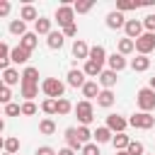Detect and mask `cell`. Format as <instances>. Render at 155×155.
I'll return each mask as SVG.
<instances>
[{
  "instance_id": "obj_1",
  "label": "cell",
  "mask_w": 155,
  "mask_h": 155,
  "mask_svg": "<svg viewBox=\"0 0 155 155\" xmlns=\"http://www.w3.org/2000/svg\"><path fill=\"white\" fill-rule=\"evenodd\" d=\"M136 104H138V109L140 111H155V90H150V87H140L138 92H136Z\"/></svg>"
},
{
  "instance_id": "obj_2",
  "label": "cell",
  "mask_w": 155,
  "mask_h": 155,
  "mask_svg": "<svg viewBox=\"0 0 155 155\" xmlns=\"http://www.w3.org/2000/svg\"><path fill=\"white\" fill-rule=\"evenodd\" d=\"M41 92L48 97V99H61L63 92H65V85L58 80V78H46L41 82Z\"/></svg>"
},
{
  "instance_id": "obj_3",
  "label": "cell",
  "mask_w": 155,
  "mask_h": 155,
  "mask_svg": "<svg viewBox=\"0 0 155 155\" xmlns=\"http://www.w3.org/2000/svg\"><path fill=\"white\" fill-rule=\"evenodd\" d=\"M73 111H75V116H78L80 126H90V124H92V119H94V107H92V102H87V99L78 102V104L73 107Z\"/></svg>"
},
{
  "instance_id": "obj_4",
  "label": "cell",
  "mask_w": 155,
  "mask_h": 155,
  "mask_svg": "<svg viewBox=\"0 0 155 155\" xmlns=\"http://www.w3.org/2000/svg\"><path fill=\"white\" fill-rule=\"evenodd\" d=\"M128 126L140 128V131H148V128H153V126H155V116H153V114H148V111H136V114L128 119Z\"/></svg>"
},
{
  "instance_id": "obj_5",
  "label": "cell",
  "mask_w": 155,
  "mask_h": 155,
  "mask_svg": "<svg viewBox=\"0 0 155 155\" xmlns=\"http://www.w3.org/2000/svg\"><path fill=\"white\" fill-rule=\"evenodd\" d=\"M53 22H58L61 29H65L68 24H73V22H75V10H73V5L63 2V5L56 10V19H53Z\"/></svg>"
},
{
  "instance_id": "obj_6",
  "label": "cell",
  "mask_w": 155,
  "mask_h": 155,
  "mask_svg": "<svg viewBox=\"0 0 155 155\" xmlns=\"http://www.w3.org/2000/svg\"><path fill=\"white\" fill-rule=\"evenodd\" d=\"M136 51H138V56H148V53H153V51H155V34L143 31V34L136 39Z\"/></svg>"
},
{
  "instance_id": "obj_7",
  "label": "cell",
  "mask_w": 155,
  "mask_h": 155,
  "mask_svg": "<svg viewBox=\"0 0 155 155\" xmlns=\"http://www.w3.org/2000/svg\"><path fill=\"white\" fill-rule=\"evenodd\" d=\"M124 31H126V39H131V41H136L145 29H143V19H126V24H124Z\"/></svg>"
},
{
  "instance_id": "obj_8",
  "label": "cell",
  "mask_w": 155,
  "mask_h": 155,
  "mask_svg": "<svg viewBox=\"0 0 155 155\" xmlns=\"http://www.w3.org/2000/svg\"><path fill=\"white\" fill-rule=\"evenodd\" d=\"M126 126H128V119H124L121 114H109L107 116V128L111 133H124Z\"/></svg>"
},
{
  "instance_id": "obj_9",
  "label": "cell",
  "mask_w": 155,
  "mask_h": 155,
  "mask_svg": "<svg viewBox=\"0 0 155 155\" xmlns=\"http://www.w3.org/2000/svg\"><path fill=\"white\" fill-rule=\"evenodd\" d=\"M116 80H119V73H114V70H102L99 73V78H97V82H99V87L102 90H111L114 85H116Z\"/></svg>"
},
{
  "instance_id": "obj_10",
  "label": "cell",
  "mask_w": 155,
  "mask_h": 155,
  "mask_svg": "<svg viewBox=\"0 0 155 155\" xmlns=\"http://www.w3.org/2000/svg\"><path fill=\"white\" fill-rule=\"evenodd\" d=\"M107 63H109V70H114V73H121V70L128 65L126 56H121L119 51H114L111 56H107Z\"/></svg>"
},
{
  "instance_id": "obj_11",
  "label": "cell",
  "mask_w": 155,
  "mask_h": 155,
  "mask_svg": "<svg viewBox=\"0 0 155 155\" xmlns=\"http://www.w3.org/2000/svg\"><path fill=\"white\" fill-rule=\"evenodd\" d=\"M65 78H68V80H65V82H68V85H70V87H80V90H82V85H85V82H87V80H85V78H87V75H85V73H82V70H80V68H70V70H68V75H65Z\"/></svg>"
},
{
  "instance_id": "obj_12",
  "label": "cell",
  "mask_w": 155,
  "mask_h": 155,
  "mask_svg": "<svg viewBox=\"0 0 155 155\" xmlns=\"http://www.w3.org/2000/svg\"><path fill=\"white\" fill-rule=\"evenodd\" d=\"M65 148H70V150H82V143H80V138H78V128L75 126H70V128H65Z\"/></svg>"
},
{
  "instance_id": "obj_13",
  "label": "cell",
  "mask_w": 155,
  "mask_h": 155,
  "mask_svg": "<svg viewBox=\"0 0 155 155\" xmlns=\"http://www.w3.org/2000/svg\"><path fill=\"white\" fill-rule=\"evenodd\" d=\"M124 24H126V17H124V12H119V10H111V12L107 15V27H109V29H124Z\"/></svg>"
},
{
  "instance_id": "obj_14",
  "label": "cell",
  "mask_w": 155,
  "mask_h": 155,
  "mask_svg": "<svg viewBox=\"0 0 155 155\" xmlns=\"http://www.w3.org/2000/svg\"><path fill=\"white\" fill-rule=\"evenodd\" d=\"M73 56H75V61H87L90 58V46L82 39H75L73 41Z\"/></svg>"
},
{
  "instance_id": "obj_15",
  "label": "cell",
  "mask_w": 155,
  "mask_h": 155,
  "mask_svg": "<svg viewBox=\"0 0 155 155\" xmlns=\"http://www.w3.org/2000/svg\"><path fill=\"white\" fill-rule=\"evenodd\" d=\"M53 31V19H48V17H39L36 22H34V34L39 36V34H51Z\"/></svg>"
},
{
  "instance_id": "obj_16",
  "label": "cell",
  "mask_w": 155,
  "mask_h": 155,
  "mask_svg": "<svg viewBox=\"0 0 155 155\" xmlns=\"http://www.w3.org/2000/svg\"><path fill=\"white\" fill-rule=\"evenodd\" d=\"M2 82H5V87H12V85H22V73L17 70V68H7V70H2Z\"/></svg>"
},
{
  "instance_id": "obj_17",
  "label": "cell",
  "mask_w": 155,
  "mask_h": 155,
  "mask_svg": "<svg viewBox=\"0 0 155 155\" xmlns=\"http://www.w3.org/2000/svg\"><path fill=\"white\" fill-rule=\"evenodd\" d=\"M102 90H99V82L97 80H87L85 85H82V97L87 99V102H92V99H97V94H99Z\"/></svg>"
},
{
  "instance_id": "obj_18",
  "label": "cell",
  "mask_w": 155,
  "mask_h": 155,
  "mask_svg": "<svg viewBox=\"0 0 155 155\" xmlns=\"http://www.w3.org/2000/svg\"><path fill=\"white\" fill-rule=\"evenodd\" d=\"M29 56H31V53H29L27 48H22V46H15V48L10 51V61L17 63V65H24V63L29 61Z\"/></svg>"
},
{
  "instance_id": "obj_19",
  "label": "cell",
  "mask_w": 155,
  "mask_h": 155,
  "mask_svg": "<svg viewBox=\"0 0 155 155\" xmlns=\"http://www.w3.org/2000/svg\"><path fill=\"white\" fill-rule=\"evenodd\" d=\"M22 85H39V68L27 65L22 70Z\"/></svg>"
},
{
  "instance_id": "obj_20",
  "label": "cell",
  "mask_w": 155,
  "mask_h": 155,
  "mask_svg": "<svg viewBox=\"0 0 155 155\" xmlns=\"http://www.w3.org/2000/svg\"><path fill=\"white\" fill-rule=\"evenodd\" d=\"M87 61H94V63L104 65V63H107V48H104L102 44L92 46V48H90V58H87Z\"/></svg>"
},
{
  "instance_id": "obj_21",
  "label": "cell",
  "mask_w": 155,
  "mask_h": 155,
  "mask_svg": "<svg viewBox=\"0 0 155 155\" xmlns=\"http://www.w3.org/2000/svg\"><path fill=\"white\" fill-rule=\"evenodd\" d=\"M19 19L22 22H36L39 19V12H36V7L34 5H22V10H19Z\"/></svg>"
},
{
  "instance_id": "obj_22",
  "label": "cell",
  "mask_w": 155,
  "mask_h": 155,
  "mask_svg": "<svg viewBox=\"0 0 155 155\" xmlns=\"http://www.w3.org/2000/svg\"><path fill=\"white\" fill-rule=\"evenodd\" d=\"M131 70H136V73H145L148 68H150V58L148 56H136V58H131Z\"/></svg>"
},
{
  "instance_id": "obj_23",
  "label": "cell",
  "mask_w": 155,
  "mask_h": 155,
  "mask_svg": "<svg viewBox=\"0 0 155 155\" xmlns=\"http://www.w3.org/2000/svg\"><path fill=\"white\" fill-rule=\"evenodd\" d=\"M36 44H39V36H36L34 31H27V34H24V36L19 39V46H22V48H27L29 53H31V51L36 48Z\"/></svg>"
},
{
  "instance_id": "obj_24",
  "label": "cell",
  "mask_w": 155,
  "mask_h": 155,
  "mask_svg": "<svg viewBox=\"0 0 155 155\" xmlns=\"http://www.w3.org/2000/svg\"><path fill=\"white\" fill-rule=\"evenodd\" d=\"M46 44H48V48H63V44H65V36H63V31H51L48 36H46Z\"/></svg>"
},
{
  "instance_id": "obj_25",
  "label": "cell",
  "mask_w": 155,
  "mask_h": 155,
  "mask_svg": "<svg viewBox=\"0 0 155 155\" xmlns=\"http://www.w3.org/2000/svg\"><path fill=\"white\" fill-rule=\"evenodd\" d=\"M114 102H116V97H114V92H111V90H102V92L97 94V107H104V109H109Z\"/></svg>"
},
{
  "instance_id": "obj_26",
  "label": "cell",
  "mask_w": 155,
  "mask_h": 155,
  "mask_svg": "<svg viewBox=\"0 0 155 155\" xmlns=\"http://www.w3.org/2000/svg\"><path fill=\"white\" fill-rule=\"evenodd\" d=\"M92 138H94V143L99 145V143H111V138H114V133L107 128V126H99L94 133H92Z\"/></svg>"
},
{
  "instance_id": "obj_27",
  "label": "cell",
  "mask_w": 155,
  "mask_h": 155,
  "mask_svg": "<svg viewBox=\"0 0 155 155\" xmlns=\"http://www.w3.org/2000/svg\"><path fill=\"white\" fill-rule=\"evenodd\" d=\"M102 70H104V68H102L99 63H94V61H85V65H82V73H85L87 78H99Z\"/></svg>"
},
{
  "instance_id": "obj_28",
  "label": "cell",
  "mask_w": 155,
  "mask_h": 155,
  "mask_svg": "<svg viewBox=\"0 0 155 155\" xmlns=\"http://www.w3.org/2000/svg\"><path fill=\"white\" fill-rule=\"evenodd\" d=\"M7 29H10V34H15V36H19V39H22V36L27 34V22H22V19H12Z\"/></svg>"
},
{
  "instance_id": "obj_29",
  "label": "cell",
  "mask_w": 155,
  "mask_h": 155,
  "mask_svg": "<svg viewBox=\"0 0 155 155\" xmlns=\"http://www.w3.org/2000/svg\"><path fill=\"white\" fill-rule=\"evenodd\" d=\"M19 92H22L24 102H34V97L39 94V85H19Z\"/></svg>"
},
{
  "instance_id": "obj_30",
  "label": "cell",
  "mask_w": 155,
  "mask_h": 155,
  "mask_svg": "<svg viewBox=\"0 0 155 155\" xmlns=\"http://www.w3.org/2000/svg\"><path fill=\"white\" fill-rule=\"evenodd\" d=\"M128 143H131V138H128L126 133H114V138H111L114 150H126V148H128Z\"/></svg>"
},
{
  "instance_id": "obj_31",
  "label": "cell",
  "mask_w": 155,
  "mask_h": 155,
  "mask_svg": "<svg viewBox=\"0 0 155 155\" xmlns=\"http://www.w3.org/2000/svg\"><path fill=\"white\" fill-rule=\"evenodd\" d=\"M136 51V41H131V39H119V53L121 56H128V53H133Z\"/></svg>"
},
{
  "instance_id": "obj_32",
  "label": "cell",
  "mask_w": 155,
  "mask_h": 155,
  "mask_svg": "<svg viewBox=\"0 0 155 155\" xmlns=\"http://www.w3.org/2000/svg\"><path fill=\"white\" fill-rule=\"evenodd\" d=\"M70 111H73V104H70L65 97L56 99V114H58V116H65V114H70Z\"/></svg>"
},
{
  "instance_id": "obj_33",
  "label": "cell",
  "mask_w": 155,
  "mask_h": 155,
  "mask_svg": "<svg viewBox=\"0 0 155 155\" xmlns=\"http://www.w3.org/2000/svg\"><path fill=\"white\" fill-rule=\"evenodd\" d=\"M39 131H41L44 136H53V133H56V121H53V119H41V121H39Z\"/></svg>"
},
{
  "instance_id": "obj_34",
  "label": "cell",
  "mask_w": 155,
  "mask_h": 155,
  "mask_svg": "<svg viewBox=\"0 0 155 155\" xmlns=\"http://www.w3.org/2000/svg\"><path fill=\"white\" fill-rule=\"evenodd\" d=\"M10 51H12V48H10L7 44L0 46V70H7V68H10V63H12V61H10Z\"/></svg>"
},
{
  "instance_id": "obj_35",
  "label": "cell",
  "mask_w": 155,
  "mask_h": 155,
  "mask_svg": "<svg viewBox=\"0 0 155 155\" xmlns=\"http://www.w3.org/2000/svg\"><path fill=\"white\" fill-rule=\"evenodd\" d=\"M78 138L82 145H87V143H92V131L87 126H78Z\"/></svg>"
},
{
  "instance_id": "obj_36",
  "label": "cell",
  "mask_w": 155,
  "mask_h": 155,
  "mask_svg": "<svg viewBox=\"0 0 155 155\" xmlns=\"http://www.w3.org/2000/svg\"><path fill=\"white\" fill-rule=\"evenodd\" d=\"M126 153H128V155H145V148H143L140 140H131L128 148H126Z\"/></svg>"
},
{
  "instance_id": "obj_37",
  "label": "cell",
  "mask_w": 155,
  "mask_h": 155,
  "mask_svg": "<svg viewBox=\"0 0 155 155\" xmlns=\"http://www.w3.org/2000/svg\"><path fill=\"white\" fill-rule=\"evenodd\" d=\"M92 5H94L92 0H80V2H75V5H73V10H75L78 15H85V12H90V10H92Z\"/></svg>"
},
{
  "instance_id": "obj_38",
  "label": "cell",
  "mask_w": 155,
  "mask_h": 155,
  "mask_svg": "<svg viewBox=\"0 0 155 155\" xmlns=\"http://www.w3.org/2000/svg\"><path fill=\"white\" fill-rule=\"evenodd\" d=\"M19 150V138H5V153H10V155H15Z\"/></svg>"
},
{
  "instance_id": "obj_39",
  "label": "cell",
  "mask_w": 155,
  "mask_h": 155,
  "mask_svg": "<svg viewBox=\"0 0 155 155\" xmlns=\"http://www.w3.org/2000/svg\"><path fill=\"white\" fill-rule=\"evenodd\" d=\"M39 111V107L34 102H22V116H34Z\"/></svg>"
},
{
  "instance_id": "obj_40",
  "label": "cell",
  "mask_w": 155,
  "mask_h": 155,
  "mask_svg": "<svg viewBox=\"0 0 155 155\" xmlns=\"http://www.w3.org/2000/svg\"><path fill=\"white\" fill-rule=\"evenodd\" d=\"M41 111H44V114H56V99H48V97H46V99L41 102Z\"/></svg>"
},
{
  "instance_id": "obj_41",
  "label": "cell",
  "mask_w": 155,
  "mask_h": 155,
  "mask_svg": "<svg viewBox=\"0 0 155 155\" xmlns=\"http://www.w3.org/2000/svg\"><path fill=\"white\" fill-rule=\"evenodd\" d=\"M19 114H22V104L10 102V104L5 107V116H19Z\"/></svg>"
},
{
  "instance_id": "obj_42",
  "label": "cell",
  "mask_w": 155,
  "mask_h": 155,
  "mask_svg": "<svg viewBox=\"0 0 155 155\" xmlns=\"http://www.w3.org/2000/svg\"><path fill=\"white\" fill-rule=\"evenodd\" d=\"M143 29H145V31H150V34H155V15L143 17Z\"/></svg>"
},
{
  "instance_id": "obj_43",
  "label": "cell",
  "mask_w": 155,
  "mask_h": 155,
  "mask_svg": "<svg viewBox=\"0 0 155 155\" xmlns=\"http://www.w3.org/2000/svg\"><path fill=\"white\" fill-rule=\"evenodd\" d=\"M80 153H82V155H102L99 148H97V143H87V145H82Z\"/></svg>"
},
{
  "instance_id": "obj_44",
  "label": "cell",
  "mask_w": 155,
  "mask_h": 155,
  "mask_svg": "<svg viewBox=\"0 0 155 155\" xmlns=\"http://www.w3.org/2000/svg\"><path fill=\"white\" fill-rule=\"evenodd\" d=\"M63 31V36H78V24L73 22V24H68L65 29H61Z\"/></svg>"
},
{
  "instance_id": "obj_45",
  "label": "cell",
  "mask_w": 155,
  "mask_h": 155,
  "mask_svg": "<svg viewBox=\"0 0 155 155\" xmlns=\"http://www.w3.org/2000/svg\"><path fill=\"white\" fill-rule=\"evenodd\" d=\"M10 10H12L10 0H0V17H7V15H10Z\"/></svg>"
},
{
  "instance_id": "obj_46",
  "label": "cell",
  "mask_w": 155,
  "mask_h": 155,
  "mask_svg": "<svg viewBox=\"0 0 155 155\" xmlns=\"http://www.w3.org/2000/svg\"><path fill=\"white\" fill-rule=\"evenodd\" d=\"M34 155H58V153H56L51 145H41V148H36V153H34Z\"/></svg>"
},
{
  "instance_id": "obj_47",
  "label": "cell",
  "mask_w": 155,
  "mask_h": 155,
  "mask_svg": "<svg viewBox=\"0 0 155 155\" xmlns=\"http://www.w3.org/2000/svg\"><path fill=\"white\" fill-rule=\"evenodd\" d=\"M58 155H75V150H70V148H61Z\"/></svg>"
},
{
  "instance_id": "obj_48",
  "label": "cell",
  "mask_w": 155,
  "mask_h": 155,
  "mask_svg": "<svg viewBox=\"0 0 155 155\" xmlns=\"http://www.w3.org/2000/svg\"><path fill=\"white\" fill-rule=\"evenodd\" d=\"M2 131H5V119L0 116V133H2Z\"/></svg>"
},
{
  "instance_id": "obj_49",
  "label": "cell",
  "mask_w": 155,
  "mask_h": 155,
  "mask_svg": "<svg viewBox=\"0 0 155 155\" xmlns=\"http://www.w3.org/2000/svg\"><path fill=\"white\" fill-rule=\"evenodd\" d=\"M148 87H150V90H155V75L150 78V85H148Z\"/></svg>"
},
{
  "instance_id": "obj_50",
  "label": "cell",
  "mask_w": 155,
  "mask_h": 155,
  "mask_svg": "<svg viewBox=\"0 0 155 155\" xmlns=\"http://www.w3.org/2000/svg\"><path fill=\"white\" fill-rule=\"evenodd\" d=\"M0 150H5V138L0 136Z\"/></svg>"
},
{
  "instance_id": "obj_51",
  "label": "cell",
  "mask_w": 155,
  "mask_h": 155,
  "mask_svg": "<svg viewBox=\"0 0 155 155\" xmlns=\"http://www.w3.org/2000/svg\"><path fill=\"white\" fill-rule=\"evenodd\" d=\"M116 155H128V153L126 150H116Z\"/></svg>"
},
{
  "instance_id": "obj_52",
  "label": "cell",
  "mask_w": 155,
  "mask_h": 155,
  "mask_svg": "<svg viewBox=\"0 0 155 155\" xmlns=\"http://www.w3.org/2000/svg\"><path fill=\"white\" fill-rule=\"evenodd\" d=\"M2 87H5V82H2V78H0V90H2Z\"/></svg>"
},
{
  "instance_id": "obj_53",
  "label": "cell",
  "mask_w": 155,
  "mask_h": 155,
  "mask_svg": "<svg viewBox=\"0 0 155 155\" xmlns=\"http://www.w3.org/2000/svg\"><path fill=\"white\" fill-rule=\"evenodd\" d=\"M2 155H10V153H2Z\"/></svg>"
},
{
  "instance_id": "obj_54",
  "label": "cell",
  "mask_w": 155,
  "mask_h": 155,
  "mask_svg": "<svg viewBox=\"0 0 155 155\" xmlns=\"http://www.w3.org/2000/svg\"><path fill=\"white\" fill-rule=\"evenodd\" d=\"M0 46H2V41H0Z\"/></svg>"
},
{
  "instance_id": "obj_55",
  "label": "cell",
  "mask_w": 155,
  "mask_h": 155,
  "mask_svg": "<svg viewBox=\"0 0 155 155\" xmlns=\"http://www.w3.org/2000/svg\"><path fill=\"white\" fill-rule=\"evenodd\" d=\"M145 155H148V153H145Z\"/></svg>"
}]
</instances>
